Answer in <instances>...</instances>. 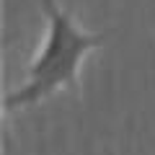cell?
<instances>
[{"instance_id":"obj_1","label":"cell","mask_w":155,"mask_h":155,"mask_svg":"<svg viewBox=\"0 0 155 155\" xmlns=\"http://www.w3.org/2000/svg\"><path fill=\"white\" fill-rule=\"evenodd\" d=\"M41 11L47 16L44 39L26 67V83L5 96V111L36 106L57 91H75L83 60L106 41L104 34L83 28L57 0H41Z\"/></svg>"}]
</instances>
